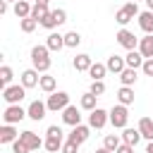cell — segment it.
Listing matches in <instances>:
<instances>
[{"instance_id": "obj_1", "label": "cell", "mask_w": 153, "mask_h": 153, "mask_svg": "<svg viewBox=\"0 0 153 153\" xmlns=\"http://www.w3.org/2000/svg\"><path fill=\"white\" fill-rule=\"evenodd\" d=\"M31 65H33V69L38 72V74H48V69H50V50H48V45H33L31 48Z\"/></svg>"}, {"instance_id": "obj_2", "label": "cell", "mask_w": 153, "mask_h": 153, "mask_svg": "<svg viewBox=\"0 0 153 153\" xmlns=\"http://www.w3.org/2000/svg\"><path fill=\"white\" fill-rule=\"evenodd\" d=\"M139 14H141V12H139V5L129 0L127 5H122V7H120V10L115 12V22H117V24H120V26L124 29V26H127V24H129V22H131L134 17H139Z\"/></svg>"}, {"instance_id": "obj_3", "label": "cell", "mask_w": 153, "mask_h": 153, "mask_svg": "<svg viewBox=\"0 0 153 153\" xmlns=\"http://www.w3.org/2000/svg\"><path fill=\"white\" fill-rule=\"evenodd\" d=\"M26 98V88L22 84H10L7 88H2V100L7 105H19Z\"/></svg>"}, {"instance_id": "obj_4", "label": "cell", "mask_w": 153, "mask_h": 153, "mask_svg": "<svg viewBox=\"0 0 153 153\" xmlns=\"http://www.w3.org/2000/svg\"><path fill=\"white\" fill-rule=\"evenodd\" d=\"M45 105H48L50 112H62V110L69 105V93H67V91H55V93L48 96Z\"/></svg>"}, {"instance_id": "obj_5", "label": "cell", "mask_w": 153, "mask_h": 153, "mask_svg": "<svg viewBox=\"0 0 153 153\" xmlns=\"http://www.w3.org/2000/svg\"><path fill=\"white\" fill-rule=\"evenodd\" d=\"M127 122H129V110H127V105H112V110H110V124L115 127V129H124L127 127Z\"/></svg>"}, {"instance_id": "obj_6", "label": "cell", "mask_w": 153, "mask_h": 153, "mask_svg": "<svg viewBox=\"0 0 153 153\" xmlns=\"http://www.w3.org/2000/svg\"><path fill=\"white\" fill-rule=\"evenodd\" d=\"M65 22H67V12L57 7V10H50V14L41 22V26H43V29H48V31H53V29H57V26H60V24H65Z\"/></svg>"}, {"instance_id": "obj_7", "label": "cell", "mask_w": 153, "mask_h": 153, "mask_svg": "<svg viewBox=\"0 0 153 153\" xmlns=\"http://www.w3.org/2000/svg\"><path fill=\"white\" fill-rule=\"evenodd\" d=\"M24 117H29V115H26V110L22 105H7L5 112H2V122L5 124H19Z\"/></svg>"}, {"instance_id": "obj_8", "label": "cell", "mask_w": 153, "mask_h": 153, "mask_svg": "<svg viewBox=\"0 0 153 153\" xmlns=\"http://www.w3.org/2000/svg\"><path fill=\"white\" fill-rule=\"evenodd\" d=\"M115 38H117V43H120V45H122V48H124L127 53H129V50H136V48H139V38H136V36H134V33H131L129 29H120Z\"/></svg>"}, {"instance_id": "obj_9", "label": "cell", "mask_w": 153, "mask_h": 153, "mask_svg": "<svg viewBox=\"0 0 153 153\" xmlns=\"http://www.w3.org/2000/svg\"><path fill=\"white\" fill-rule=\"evenodd\" d=\"M108 122H110V112H108V110L96 108L93 112H88V127H91V129H103Z\"/></svg>"}, {"instance_id": "obj_10", "label": "cell", "mask_w": 153, "mask_h": 153, "mask_svg": "<svg viewBox=\"0 0 153 153\" xmlns=\"http://www.w3.org/2000/svg\"><path fill=\"white\" fill-rule=\"evenodd\" d=\"M45 112H48V105H45L43 100H31L29 108H26V115H29V120H33V122H41V120L45 117Z\"/></svg>"}, {"instance_id": "obj_11", "label": "cell", "mask_w": 153, "mask_h": 153, "mask_svg": "<svg viewBox=\"0 0 153 153\" xmlns=\"http://www.w3.org/2000/svg\"><path fill=\"white\" fill-rule=\"evenodd\" d=\"M88 136H91V127L88 124H76V127H72V131H69V141H74V143H84V141H88Z\"/></svg>"}, {"instance_id": "obj_12", "label": "cell", "mask_w": 153, "mask_h": 153, "mask_svg": "<svg viewBox=\"0 0 153 153\" xmlns=\"http://www.w3.org/2000/svg\"><path fill=\"white\" fill-rule=\"evenodd\" d=\"M62 122L69 124V127L81 124V112H79V108H76V105H67V108L62 110Z\"/></svg>"}, {"instance_id": "obj_13", "label": "cell", "mask_w": 153, "mask_h": 153, "mask_svg": "<svg viewBox=\"0 0 153 153\" xmlns=\"http://www.w3.org/2000/svg\"><path fill=\"white\" fill-rule=\"evenodd\" d=\"M19 84H22L24 88H33V86L41 84V76H38V72H36L33 67H31V69H24L22 76H19Z\"/></svg>"}, {"instance_id": "obj_14", "label": "cell", "mask_w": 153, "mask_h": 153, "mask_svg": "<svg viewBox=\"0 0 153 153\" xmlns=\"http://www.w3.org/2000/svg\"><path fill=\"white\" fill-rule=\"evenodd\" d=\"M19 139H22V141H24V143L29 146V151H38V148L43 146V139H41V136L36 134V131H31V129L22 131V134H19Z\"/></svg>"}, {"instance_id": "obj_15", "label": "cell", "mask_w": 153, "mask_h": 153, "mask_svg": "<svg viewBox=\"0 0 153 153\" xmlns=\"http://www.w3.org/2000/svg\"><path fill=\"white\" fill-rule=\"evenodd\" d=\"M19 139V131L14 124H2L0 127V143H14Z\"/></svg>"}, {"instance_id": "obj_16", "label": "cell", "mask_w": 153, "mask_h": 153, "mask_svg": "<svg viewBox=\"0 0 153 153\" xmlns=\"http://www.w3.org/2000/svg\"><path fill=\"white\" fill-rule=\"evenodd\" d=\"M105 67H108V72H112V74H122V72L127 69V62H124V57H120V55H110L108 62H105Z\"/></svg>"}, {"instance_id": "obj_17", "label": "cell", "mask_w": 153, "mask_h": 153, "mask_svg": "<svg viewBox=\"0 0 153 153\" xmlns=\"http://www.w3.org/2000/svg\"><path fill=\"white\" fill-rule=\"evenodd\" d=\"M120 136H122V143H129V146H134V148H136V143L143 139L141 131H139V129H131V127H124Z\"/></svg>"}, {"instance_id": "obj_18", "label": "cell", "mask_w": 153, "mask_h": 153, "mask_svg": "<svg viewBox=\"0 0 153 153\" xmlns=\"http://www.w3.org/2000/svg\"><path fill=\"white\" fill-rule=\"evenodd\" d=\"M45 45H48V50H62L65 48V36L62 33H57V31H50L48 33V38H45Z\"/></svg>"}, {"instance_id": "obj_19", "label": "cell", "mask_w": 153, "mask_h": 153, "mask_svg": "<svg viewBox=\"0 0 153 153\" xmlns=\"http://www.w3.org/2000/svg\"><path fill=\"white\" fill-rule=\"evenodd\" d=\"M91 65H93V60H91V55H86V53H79V55L72 60V67H74L76 72H88Z\"/></svg>"}, {"instance_id": "obj_20", "label": "cell", "mask_w": 153, "mask_h": 153, "mask_svg": "<svg viewBox=\"0 0 153 153\" xmlns=\"http://www.w3.org/2000/svg\"><path fill=\"white\" fill-rule=\"evenodd\" d=\"M136 19H139L141 31H143V33H148V36H153V12H151V10H146V12H141Z\"/></svg>"}, {"instance_id": "obj_21", "label": "cell", "mask_w": 153, "mask_h": 153, "mask_svg": "<svg viewBox=\"0 0 153 153\" xmlns=\"http://www.w3.org/2000/svg\"><path fill=\"white\" fill-rule=\"evenodd\" d=\"M143 55L139 53V50H129L127 55H124V62H127V67H131V69H141L143 67Z\"/></svg>"}, {"instance_id": "obj_22", "label": "cell", "mask_w": 153, "mask_h": 153, "mask_svg": "<svg viewBox=\"0 0 153 153\" xmlns=\"http://www.w3.org/2000/svg\"><path fill=\"white\" fill-rule=\"evenodd\" d=\"M136 50H139L146 60H151V57H153V36L146 33L143 38H139V48H136Z\"/></svg>"}, {"instance_id": "obj_23", "label": "cell", "mask_w": 153, "mask_h": 153, "mask_svg": "<svg viewBox=\"0 0 153 153\" xmlns=\"http://www.w3.org/2000/svg\"><path fill=\"white\" fill-rule=\"evenodd\" d=\"M31 10H33V5H29L26 0H19V2H14V7H12V12H14L17 19H26V17H31Z\"/></svg>"}, {"instance_id": "obj_24", "label": "cell", "mask_w": 153, "mask_h": 153, "mask_svg": "<svg viewBox=\"0 0 153 153\" xmlns=\"http://www.w3.org/2000/svg\"><path fill=\"white\" fill-rule=\"evenodd\" d=\"M117 103L129 108V105L134 103V88H131V86H120V91H117Z\"/></svg>"}, {"instance_id": "obj_25", "label": "cell", "mask_w": 153, "mask_h": 153, "mask_svg": "<svg viewBox=\"0 0 153 153\" xmlns=\"http://www.w3.org/2000/svg\"><path fill=\"white\" fill-rule=\"evenodd\" d=\"M136 129L141 131V136H143L146 141H153V120H151V117H141Z\"/></svg>"}, {"instance_id": "obj_26", "label": "cell", "mask_w": 153, "mask_h": 153, "mask_svg": "<svg viewBox=\"0 0 153 153\" xmlns=\"http://www.w3.org/2000/svg\"><path fill=\"white\" fill-rule=\"evenodd\" d=\"M62 146H65L62 136H45V141H43V148H45V151H50V153H60V151H62Z\"/></svg>"}, {"instance_id": "obj_27", "label": "cell", "mask_w": 153, "mask_h": 153, "mask_svg": "<svg viewBox=\"0 0 153 153\" xmlns=\"http://www.w3.org/2000/svg\"><path fill=\"white\" fill-rule=\"evenodd\" d=\"M105 72H108V67H105L103 62H93L91 69H88V76H91V81H103Z\"/></svg>"}, {"instance_id": "obj_28", "label": "cell", "mask_w": 153, "mask_h": 153, "mask_svg": "<svg viewBox=\"0 0 153 153\" xmlns=\"http://www.w3.org/2000/svg\"><path fill=\"white\" fill-rule=\"evenodd\" d=\"M55 86H57V81H55V76H50V74H43L41 76V84H38V88L43 91V93H55Z\"/></svg>"}, {"instance_id": "obj_29", "label": "cell", "mask_w": 153, "mask_h": 153, "mask_svg": "<svg viewBox=\"0 0 153 153\" xmlns=\"http://www.w3.org/2000/svg\"><path fill=\"white\" fill-rule=\"evenodd\" d=\"M96 100H98V96H93L91 91H86L84 96H81V100H79V105H81V110H88V112H93L98 105H96Z\"/></svg>"}, {"instance_id": "obj_30", "label": "cell", "mask_w": 153, "mask_h": 153, "mask_svg": "<svg viewBox=\"0 0 153 153\" xmlns=\"http://www.w3.org/2000/svg\"><path fill=\"white\" fill-rule=\"evenodd\" d=\"M50 14V10H48V5H38V2H33V10H31V19H36L38 24L45 19Z\"/></svg>"}, {"instance_id": "obj_31", "label": "cell", "mask_w": 153, "mask_h": 153, "mask_svg": "<svg viewBox=\"0 0 153 153\" xmlns=\"http://www.w3.org/2000/svg\"><path fill=\"white\" fill-rule=\"evenodd\" d=\"M12 79H14L12 67H10V65H2V67H0V86H2V88H7Z\"/></svg>"}, {"instance_id": "obj_32", "label": "cell", "mask_w": 153, "mask_h": 153, "mask_svg": "<svg viewBox=\"0 0 153 153\" xmlns=\"http://www.w3.org/2000/svg\"><path fill=\"white\" fill-rule=\"evenodd\" d=\"M136 69H131V67H127L122 74H120V81H122V86H134L136 84Z\"/></svg>"}, {"instance_id": "obj_33", "label": "cell", "mask_w": 153, "mask_h": 153, "mask_svg": "<svg viewBox=\"0 0 153 153\" xmlns=\"http://www.w3.org/2000/svg\"><path fill=\"white\" fill-rule=\"evenodd\" d=\"M120 143H122V136H117V134H108V136L103 139V146H105L108 151H112V153L120 148Z\"/></svg>"}, {"instance_id": "obj_34", "label": "cell", "mask_w": 153, "mask_h": 153, "mask_svg": "<svg viewBox=\"0 0 153 153\" xmlns=\"http://www.w3.org/2000/svg\"><path fill=\"white\" fill-rule=\"evenodd\" d=\"M81 43V33L79 31H67L65 33V48H76Z\"/></svg>"}, {"instance_id": "obj_35", "label": "cell", "mask_w": 153, "mask_h": 153, "mask_svg": "<svg viewBox=\"0 0 153 153\" xmlns=\"http://www.w3.org/2000/svg\"><path fill=\"white\" fill-rule=\"evenodd\" d=\"M36 26H38V22H36V19H31V17H26V19H19V29H22L24 33H31V31H36Z\"/></svg>"}, {"instance_id": "obj_36", "label": "cell", "mask_w": 153, "mask_h": 153, "mask_svg": "<svg viewBox=\"0 0 153 153\" xmlns=\"http://www.w3.org/2000/svg\"><path fill=\"white\" fill-rule=\"evenodd\" d=\"M93 96H103L105 93V84L103 81H91V88H88Z\"/></svg>"}, {"instance_id": "obj_37", "label": "cell", "mask_w": 153, "mask_h": 153, "mask_svg": "<svg viewBox=\"0 0 153 153\" xmlns=\"http://www.w3.org/2000/svg\"><path fill=\"white\" fill-rule=\"evenodd\" d=\"M12 153H31V151H29V146H26L22 139H17V141L12 143Z\"/></svg>"}, {"instance_id": "obj_38", "label": "cell", "mask_w": 153, "mask_h": 153, "mask_svg": "<svg viewBox=\"0 0 153 153\" xmlns=\"http://www.w3.org/2000/svg\"><path fill=\"white\" fill-rule=\"evenodd\" d=\"M60 153H79V143H74V141H69V139H67Z\"/></svg>"}, {"instance_id": "obj_39", "label": "cell", "mask_w": 153, "mask_h": 153, "mask_svg": "<svg viewBox=\"0 0 153 153\" xmlns=\"http://www.w3.org/2000/svg\"><path fill=\"white\" fill-rule=\"evenodd\" d=\"M141 72H143L146 76H153V57H151V60H143V67H141Z\"/></svg>"}, {"instance_id": "obj_40", "label": "cell", "mask_w": 153, "mask_h": 153, "mask_svg": "<svg viewBox=\"0 0 153 153\" xmlns=\"http://www.w3.org/2000/svg\"><path fill=\"white\" fill-rule=\"evenodd\" d=\"M45 136H62V129H60L57 124H50V127L45 129Z\"/></svg>"}, {"instance_id": "obj_41", "label": "cell", "mask_w": 153, "mask_h": 153, "mask_svg": "<svg viewBox=\"0 0 153 153\" xmlns=\"http://www.w3.org/2000/svg\"><path fill=\"white\" fill-rule=\"evenodd\" d=\"M115 153H134V146H129V143H120V148H117Z\"/></svg>"}, {"instance_id": "obj_42", "label": "cell", "mask_w": 153, "mask_h": 153, "mask_svg": "<svg viewBox=\"0 0 153 153\" xmlns=\"http://www.w3.org/2000/svg\"><path fill=\"white\" fill-rule=\"evenodd\" d=\"M7 5H10V2H5V0H0V14H7V10H10Z\"/></svg>"}, {"instance_id": "obj_43", "label": "cell", "mask_w": 153, "mask_h": 153, "mask_svg": "<svg viewBox=\"0 0 153 153\" xmlns=\"http://www.w3.org/2000/svg\"><path fill=\"white\" fill-rule=\"evenodd\" d=\"M93 153H112V151H108V148H105V146H103V148H96V151H93Z\"/></svg>"}, {"instance_id": "obj_44", "label": "cell", "mask_w": 153, "mask_h": 153, "mask_svg": "<svg viewBox=\"0 0 153 153\" xmlns=\"http://www.w3.org/2000/svg\"><path fill=\"white\" fill-rule=\"evenodd\" d=\"M146 153H153V141H148V146H146Z\"/></svg>"}, {"instance_id": "obj_45", "label": "cell", "mask_w": 153, "mask_h": 153, "mask_svg": "<svg viewBox=\"0 0 153 153\" xmlns=\"http://www.w3.org/2000/svg\"><path fill=\"white\" fill-rule=\"evenodd\" d=\"M146 7H148V10L153 12V0H146Z\"/></svg>"}, {"instance_id": "obj_46", "label": "cell", "mask_w": 153, "mask_h": 153, "mask_svg": "<svg viewBox=\"0 0 153 153\" xmlns=\"http://www.w3.org/2000/svg\"><path fill=\"white\" fill-rule=\"evenodd\" d=\"M36 2H38V5H48V0H36Z\"/></svg>"}, {"instance_id": "obj_47", "label": "cell", "mask_w": 153, "mask_h": 153, "mask_svg": "<svg viewBox=\"0 0 153 153\" xmlns=\"http://www.w3.org/2000/svg\"><path fill=\"white\" fill-rule=\"evenodd\" d=\"M5 2H19V0H5Z\"/></svg>"}, {"instance_id": "obj_48", "label": "cell", "mask_w": 153, "mask_h": 153, "mask_svg": "<svg viewBox=\"0 0 153 153\" xmlns=\"http://www.w3.org/2000/svg\"><path fill=\"white\" fill-rule=\"evenodd\" d=\"M134 2H139V0H134ZM143 2H146V0H143Z\"/></svg>"}, {"instance_id": "obj_49", "label": "cell", "mask_w": 153, "mask_h": 153, "mask_svg": "<svg viewBox=\"0 0 153 153\" xmlns=\"http://www.w3.org/2000/svg\"><path fill=\"white\" fill-rule=\"evenodd\" d=\"M31 153H38V151H31Z\"/></svg>"}]
</instances>
